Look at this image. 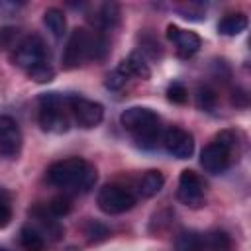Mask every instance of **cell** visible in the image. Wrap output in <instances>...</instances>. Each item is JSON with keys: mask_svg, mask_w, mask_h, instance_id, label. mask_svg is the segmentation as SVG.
<instances>
[{"mask_svg": "<svg viewBox=\"0 0 251 251\" xmlns=\"http://www.w3.org/2000/svg\"><path fill=\"white\" fill-rule=\"evenodd\" d=\"M27 75H29V78H31V80H35V82H49V80H53V78H55V69L47 63V65H41V67H37V69L29 71Z\"/></svg>", "mask_w": 251, "mask_h": 251, "instance_id": "cell-24", "label": "cell"}, {"mask_svg": "<svg viewBox=\"0 0 251 251\" xmlns=\"http://www.w3.org/2000/svg\"><path fill=\"white\" fill-rule=\"evenodd\" d=\"M167 96H169V100L175 102V104H184V102L188 100V92H186V88H184L180 82H173V84L169 86V90H167Z\"/></svg>", "mask_w": 251, "mask_h": 251, "instance_id": "cell-25", "label": "cell"}, {"mask_svg": "<svg viewBox=\"0 0 251 251\" xmlns=\"http://www.w3.org/2000/svg\"><path fill=\"white\" fill-rule=\"evenodd\" d=\"M22 131L14 118L0 114V155L4 159H16L22 151Z\"/></svg>", "mask_w": 251, "mask_h": 251, "instance_id": "cell-10", "label": "cell"}, {"mask_svg": "<svg viewBox=\"0 0 251 251\" xmlns=\"http://www.w3.org/2000/svg\"><path fill=\"white\" fill-rule=\"evenodd\" d=\"M176 251H204V233L182 231L175 243Z\"/></svg>", "mask_w": 251, "mask_h": 251, "instance_id": "cell-19", "label": "cell"}, {"mask_svg": "<svg viewBox=\"0 0 251 251\" xmlns=\"http://www.w3.org/2000/svg\"><path fill=\"white\" fill-rule=\"evenodd\" d=\"M245 27H247V16L241 14V12H235V14L224 16V18L220 20V24H218V33L227 35V37H233V35H239Z\"/></svg>", "mask_w": 251, "mask_h": 251, "instance_id": "cell-15", "label": "cell"}, {"mask_svg": "<svg viewBox=\"0 0 251 251\" xmlns=\"http://www.w3.org/2000/svg\"><path fill=\"white\" fill-rule=\"evenodd\" d=\"M12 220V210H10V194L0 188V229L6 227Z\"/></svg>", "mask_w": 251, "mask_h": 251, "instance_id": "cell-23", "label": "cell"}, {"mask_svg": "<svg viewBox=\"0 0 251 251\" xmlns=\"http://www.w3.org/2000/svg\"><path fill=\"white\" fill-rule=\"evenodd\" d=\"M120 124L127 129L139 147L153 149L159 139V116L155 110L145 106H131L120 114Z\"/></svg>", "mask_w": 251, "mask_h": 251, "instance_id": "cell-3", "label": "cell"}, {"mask_svg": "<svg viewBox=\"0 0 251 251\" xmlns=\"http://www.w3.org/2000/svg\"><path fill=\"white\" fill-rule=\"evenodd\" d=\"M126 82H127V76L122 75L118 69H114V71L106 76V82H104V84H106V88H110V90H120Z\"/></svg>", "mask_w": 251, "mask_h": 251, "instance_id": "cell-26", "label": "cell"}, {"mask_svg": "<svg viewBox=\"0 0 251 251\" xmlns=\"http://www.w3.org/2000/svg\"><path fill=\"white\" fill-rule=\"evenodd\" d=\"M98 173L94 165L80 157H69L47 169V180L63 192H88L96 184Z\"/></svg>", "mask_w": 251, "mask_h": 251, "instance_id": "cell-1", "label": "cell"}, {"mask_svg": "<svg viewBox=\"0 0 251 251\" xmlns=\"http://www.w3.org/2000/svg\"><path fill=\"white\" fill-rule=\"evenodd\" d=\"M39 126L45 131L51 133H65L71 127V118L67 114V96H61L57 92L43 94L39 98Z\"/></svg>", "mask_w": 251, "mask_h": 251, "instance_id": "cell-5", "label": "cell"}, {"mask_svg": "<svg viewBox=\"0 0 251 251\" xmlns=\"http://www.w3.org/2000/svg\"><path fill=\"white\" fill-rule=\"evenodd\" d=\"M116 69H118L122 75H126L127 78H131V76H137V78H149V76H151V71H149L147 63H145L143 57L137 55V53H131L129 57H126Z\"/></svg>", "mask_w": 251, "mask_h": 251, "instance_id": "cell-13", "label": "cell"}, {"mask_svg": "<svg viewBox=\"0 0 251 251\" xmlns=\"http://www.w3.org/2000/svg\"><path fill=\"white\" fill-rule=\"evenodd\" d=\"M20 243L25 251H43L45 249V237L41 235L39 229L31 226H24L20 229Z\"/></svg>", "mask_w": 251, "mask_h": 251, "instance_id": "cell-18", "label": "cell"}, {"mask_svg": "<svg viewBox=\"0 0 251 251\" xmlns=\"http://www.w3.org/2000/svg\"><path fill=\"white\" fill-rule=\"evenodd\" d=\"M12 61L18 67H22L25 73H29L41 65H47L49 59H47V47H45L43 39L37 33L25 35L22 41H18L14 45Z\"/></svg>", "mask_w": 251, "mask_h": 251, "instance_id": "cell-6", "label": "cell"}, {"mask_svg": "<svg viewBox=\"0 0 251 251\" xmlns=\"http://www.w3.org/2000/svg\"><path fill=\"white\" fill-rule=\"evenodd\" d=\"M67 108H69L75 124L78 127H84V129L96 127L104 118L102 104L88 100V98H82V96H67Z\"/></svg>", "mask_w": 251, "mask_h": 251, "instance_id": "cell-8", "label": "cell"}, {"mask_svg": "<svg viewBox=\"0 0 251 251\" xmlns=\"http://www.w3.org/2000/svg\"><path fill=\"white\" fill-rule=\"evenodd\" d=\"M165 184V176L161 171H147L141 178H139V184H137V190L143 198H151L155 196Z\"/></svg>", "mask_w": 251, "mask_h": 251, "instance_id": "cell-16", "label": "cell"}, {"mask_svg": "<svg viewBox=\"0 0 251 251\" xmlns=\"http://www.w3.org/2000/svg\"><path fill=\"white\" fill-rule=\"evenodd\" d=\"M96 22H98V25L104 27V29L112 27V25L118 22V8H116L114 4H106V6L102 8V14L96 16Z\"/></svg>", "mask_w": 251, "mask_h": 251, "instance_id": "cell-22", "label": "cell"}, {"mask_svg": "<svg viewBox=\"0 0 251 251\" xmlns=\"http://www.w3.org/2000/svg\"><path fill=\"white\" fill-rule=\"evenodd\" d=\"M33 218L39 222V226H41V235H47L51 241H57V239H61V235H63V227H61V224H59V220L57 218H53L49 212H47V208L45 210H41V208H33Z\"/></svg>", "mask_w": 251, "mask_h": 251, "instance_id": "cell-14", "label": "cell"}, {"mask_svg": "<svg viewBox=\"0 0 251 251\" xmlns=\"http://www.w3.org/2000/svg\"><path fill=\"white\" fill-rule=\"evenodd\" d=\"M163 145L165 149L176 157V159H188L192 157L194 153V139L192 135L186 131V129H180V127H169L165 133H163Z\"/></svg>", "mask_w": 251, "mask_h": 251, "instance_id": "cell-11", "label": "cell"}, {"mask_svg": "<svg viewBox=\"0 0 251 251\" xmlns=\"http://www.w3.org/2000/svg\"><path fill=\"white\" fill-rule=\"evenodd\" d=\"M108 53V41L102 33L88 31L84 27H76L71 31V37L63 51V67L65 69H76L84 61H98L104 59Z\"/></svg>", "mask_w": 251, "mask_h": 251, "instance_id": "cell-2", "label": "cell"}, {"mask_svg": "<svg viewBox=\"0 0 251 251\" xmlns=\"http://www.w3.org/2000/svg\"><path fill=\"white\" fill-rule=\"evenodd\" d=\"M176 198L188 206V208H198L204 204V182L202 178L194 173L184 169L178 176V188H176Z\"/></svg>", "mask_w": 251, "mask_h": 251, "instance_id": "cell-9", "label": "cell"}, {"mask_svg": "<svg viewBox=\"0 0 251 251\" xmlns=\"http://www.w3.org/2000/svg\"><path fill=\"white\" fill-rule=\"evenodd\" d=\"M96 204L104 214L116 216V214H124L127 210H131L135 206V196L118 184H106L98 190L96 196Z\"/></svg>", "mask_w": 251, "mask_h": 251, "instance_id": "cell-7", "label": "cell"}, {"mask_svg": "<svg viewBox=\"0 0 251 251\" xmlns=\"http://www.w3.org/2000/svg\"><path fill=\"white\" fill-rule=\"evenodd\" d=\"M167 37L176 45V51L180 57L188 59L192 57L200 47H202V39L194 33V31H188V29H180L178 25L171 24L167 25Z\"/></svg>", "mask_w": 251, "mask_h": 251, "instance_id": "cell-12", "label": "cell"}, {"mask_svg": "<svg viewBox=\"0 0 251 251\" xmlns=\"http://www.w3.org/2000/svg\"><path fill=\"white\" fill-rule=\"evenodd\" d=\"M196 104H198L200 110L212 112L214 106H216V94H214V90H210L208 86H200L198 88V94H196Z\"/></svg>", "mask_w": 251, "mask_h": 251, "instance_id": "cell-21", "label": "cell"}, {"mask_svg": "<svg viewBox=\"0 0 251 251\" xmlns=\"http://www.w3.org/2000/svg\"><path fill=\"white\" fill-rule=\"evenodd\" d=\"M43 24L55 37H63L67 31V18L59 8H47L43 14Z\"/></svg>", "mask_w": 251, "mask_h": 251, "instance_id": "cell-17", "label": "cell"}, {"mask_svg": "<svg viewBox=\"0 0 251 251\" xmlns=\"http://www.w3.org/2000/svg\"><path fill=\"white\" fill-rule=\"evenodd\" d=\"M45 208H47V212H49L53 218H63V216H67V214L71 212V198L65 196V194L55 196V198L49 200V204H47Z\"/></svg>", "mask_w": 251, "mask_h": 251, "instance_id": "cell-20", "label": "cell"}, {"mask_svg": "<svg viewBox=\"0 0 251 251\" xmlns=\"http://www.w3.org/2000/svg\"><path fill=\"white\" fill-rule=\"evenodd\" d=\"M237 139L231 129H224L216 135L212 143H208L200 153V165L210 175H220L229 167L231 151L235 149Z\"/></svg>", "mask_w": 251, "mask_h": 251, "instance_id": "cell-4", "label": "cell"}, {"mask_svg": "<svg viewBox=\"0 0 251 251\" xmlns=\"http://www.w3.org/2000/svg\"><path fill=\"white\" fill-rule=\"evenodd\" d=\"M16 37H18V29H14V27H2L0 29V49L12 47Z\"/></svg>", "mask_w": 251, "mask_h": 251, "instance_id": "cell-27", "label": "cell"}]
</instances>
